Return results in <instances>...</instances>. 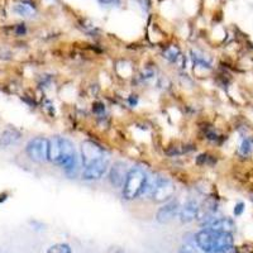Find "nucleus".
Returning a JSON list of instances; mask_svg holds the SVG:
<instances>
[{
  "label": "nucleus",
  "instance_id": "obj_1",
  "mask_svg": "<svg viewBox=\"0 0 253 253\" xmlns=\"http://www.w3.org/2000/svg\"><path fill=\"white\" fill-rule=\"evenodd\" d=\"M195 243L203 252L219 253L233 247L232 233H223L211 229H202L195 236Z\"/></svg>",
  "mask_w": 253,
  "mask_h": 253
},
{
  "label": "nucleus",
  "instance_id": "obj_2",
  "mask_svg": "<svg viewBox=\"0 0 253 253\" xmlns=\"http://www.w3.org/2000/svg\"><path fill=\"white\" fill-rule=\"evenodd\" d=\"M147 177L144 170L139 167H133L128 171L126 182L123 186V198L126 200H134L138 196L143 195L147 185Z\"/></svg>",
  "mask_w": 253,
  "mask_h": 253
},
{
  "label": "nucleus",
  "instance_id": "obj_3",
  "mask_svg": "<svg viewBox=\"0 0 253 253\" xmlns=\"http://www.w3.org/2000/svg\"><path fill=\"white\" fill-rule=\"evenodd\" d=\"M26 152L32 161L42 164L48 160V139L44 137H36L31 139L26 147Z\"/></svg>",
  "mask_w": 253,
  "mask_h": 253
},
{
  "label": "nucleus",
  "instance_id": "obj_4",
  "mask_svg": "<svg viewBox=\"0 0 253 253\" xmlns=\"http://www.w3.org/2000/svg\"><path fill=\"white\" fill-rule=\"evenodd\" d=\"M176 193V186L171 180H165L160 178L153 187L151 196L155 203H167L170 202L172 196Z\"/></svg>",
  "mask_w": 253,
  "mask_h": 253
},
{
  "label": "nucleus",
  "instance_id": "obj_5",
  "mask_svg": "<svg viewBox=\"0 0 253 253\" xmlns=\"http://www.w3.org/2000/svg\"><path fill=\"white\" fill-rule=\"evenodd\" d=\"M104 157H107V156L99 144L91 141H86L81 144V161H83L84 167L89 166Z\"/></svg>",
  "mask_w": 253,
  "mask_h": 253
},
{
  "label": "nucleus",
  "instance_id": "obj_6",
  "mask_svg": "<svg viewBox=\"0 0 253 253\" xmlns=\"http://www.w3.org/2000/svg\"><path fill=\"white\" fill-rule=\"evenodd\" d=\"M108 166H109V158L104 157L99 161L94 162V164L89 165L84 169L83 171V178L86 181H94V180H99L105 175L108 171Z\"/></svg>",
  "mask_w": 253,
  "mask_h": 253
},
{
  "label": "nucleus",
  "instance_id": "obj_7",
  "mask_svg": "<svg viewBox=\"0 0 253 253\" xmlns=\"http://www.w3.org/2000/svg\"><path fill=\"white\" fill-rule=\"evenodd\" d=\"M180 210H181V207H180L177 200H170V202H167L164 207L157 210L156 220L160 224H167L180 214Z\"/></svg>",
  "mask_w": 253,
  "mask_h": 253
},
{
  "label": "nucleus",
  "instance_id": "obj_8",
  "mask_svg": "<svg viewBox=\"0 0 253 253\" xmlns=\"http://www.w3.org/2000/svg\"><path fill=\"white\" fill-rule=\"evenodd\" d=\"M205 229H211L215 232H223V233H233L236 229V224L230 218H211L203 223Z\"/></svg>",
  "mask_w": 253,
  "mask_h": 253
},
{
  "label": "nucleus",
  "instance_id": "obj_9",
  "mask_svg": "<svg viewBox=\"0 0 253 253\" xmlns=\"http://www.w3.org/2000/svg\"><path fill=\"white\" fill-rule=\"evenodd\" d=\"M126 175H128V170H126V165L124 162H115L109 171V181L113 187L115 189H121L124 186L126 182Z\"/></svg>",
  "mask_w": 253,
  "mask_h": 253
},
{
  "label": "nucleus",
  "instance_id": "obj_10",
  "mask_svg": "<svg viewBox=\"0 0 253 253\" xmlns=\"http://www.w3.org/2000/svg\"><path fill=\"white\" fill-rule=\"evenodd\" d=\"M199 208H200V205L195 200H189V202L185 203L184 207H181L180 214H178L180 221L181 223H190V221L198 219Z\"/></svg>",
  "mask_w": 253,
  "mask_h": 253
},
{
  "label": "nucleus",
  "instance_id": "obj_11",
  "mask_svg": "<svg viewBox=\"0 0 253 253\" xmlns=\"http://www.w3.org/2000/svg\"><path fill=\"white\" fill-rule=\"evenodd\" d=\"M61 151H62V137L55 135L48 139V161L58 165L61 158Z\"/></svg>",
  "mask_w": 253,
  "mask_h": 253
},
{
  "label": "nucleus",
  "instance_id": "obj_12",
  "mask_svg": "<svg viewBox=\"0 0 253 253\" xmlns=\"http://www.w3.org/2000/svg\"><path fill=\"white\" fill-rule=\"evenodd\" d=\"M22 138V133L15 128H8L0 134V147H9L15 144Z\"/></svg>",
  "mask_w": 253,
  "mask_h": 253
},
{
  "label": "nucleus",
  "instance_id": "obj_13",
  "mask_svg": "<svg viewBox=\"0 0 253 253\" xmlns=\"http://www.w3.org/2000/svg\"><path fill=\"white\" fill-rule=\"evenodd\" d=\"M252 150H253V138H245L243 141H242L241 146H239L238 152L239 155L246 157V156L251 155Z\"/></svg>",
  "mask_w": 253,
  "mask_h": 253
},
{
  "label": "nucleus",
  "instance_id": "obj_14",
  "mask_svg": "<svg viewBox=\"0 0 253 253\" xmlns=\"http://www.w3.org/2000/svg\"><path fill=\"white\" fill-rule=\"evenodd\" d=\"M15 13H18L19 15H23V17H29L35 13V8L31 5V4L27 3H20L18 5H15L14 8Z\"/></svg>",
  "mask_w": 253,
  "mask_h": 253
},
{
  "label": "nucleus",
  "instance_id": "obj_15",
  "mask_svg": "<svg viewBox=\"0 0 253 253\" xmlns=\"http://www.w3.org/2000/svg\"><path fill=\"white\" fill-rule=\"evenodd\" d=\"M164 57L166 58V60L171 61V62H175L178 57H181V55H180V49L176 46L167 47L164 51Z\"/></svg>",
  "mask_w": 253,
  "mask_h": 253
},
{
  "label": "nucleus",
  "instance_id": "obj_16",
  "mask_svg": "<svg viewBox=\"0 0 253 253\" xmlns=\"http://www.w3.org/2000/svg\"><path fill=\"white\" fill-rule=\"evenodd\" d=\"M47 253H72L71 247L67 243H57L47 250Z\"/></svg>",
  "mask_w": 253,
  "mask_h": 253
},
{
  "label": "nucleus",
  "instance_id": "obj_17",
  "mask_svg": "<svg viewBox=\"0 0 253 253\" xmlns=\"http://www.w3.org/2000/svg\"><path fill=\"white\" fill-rule=\"evenodd\" d=\"M92 112L95 114H101V113L105 112V105L103 103H100V101H96V103L92 104Z\"/></svg>",
  "mask_w": 253,
  "mask_h": 253
},
{
  "label": "nucleus",
  "instance_id": "obj_18",
  "mask_svg": "<svg viewBox=\"0 0 253 253\" xmlns=\"http://www.w3.org/2000/svg\"><path fill=\"white\" fill-rule=\"evenodd\" d=\"M243 211H245V203H237L236 207H234V215L236 216H239L243 214Z\"/></svg>",
  "mask_w": 253,
  "mask_h": 253
},
{
  "label": "nucleus",
  "instance_id": "obj_19",
  "mask_svg": "<svg viewBox=\"0 0 253 253\" xmlns=\"http://www.w3.org/2000/svg\"><path fill=\"white\" fill-rule=\"evenodd\" d=\"M178 253H195V247L190 243H185L181 248H180V252Z\"/></svg>",
  "mask_w": 253,
  "mask_h": 253
},
{
  "label": "nucleus",
  "instance_id": "obj_20",
  "mask_svg": "<svg viewBox=\"0 0 253 253\" xmlns=\"http://www.w3.org/2000/svg\"><path fill=\"white\" fill-rule=\"evenodd\" d=\"M24 32H26L24 24H20V26L17 28V33H20V35H22V33H24Z\"/></svg>",
  "mask_w": 253,
  "mask_h": 253
},
{
  "label": "nucleus",
  "instance_id": "obj_21",
  "mask_svg": "<svg viewBox=\"0 0 253 253\" xmlns=\"http://www.w3.org/2000/svg\"><path fill=\"white\" fill-rule=\"evenodd\" d=\"M6 198H8V194H5V193L0 194V204H1V203H3Z\"/></svg>",
  "mask_w": 253,
  "mask_h": 253
},
{
  "label": "nucleus",
  "instance_id": "obj_22",
  "mask_svg": "<svg viewBox=\"0 0 253 253\" xmlns=\"http://www.w3.org/2000/svg\"><path fill=\"white\" fill-rule=\"evenodd\" d=\"M101 4H113L115 0H99Z\"/></svg>",
  "mask_w": 253,
  "mask_h": 253
},
{
  "label": "nucleus",
  "instance_id": "obj_23",
  "mask_svg": "<svg viewBox=\"0 0 253 253\" xmlns=\"http://www.w3.org/2000/svg\"><path fill=\"white\" fill-rule=\"evenodd\" d=\"M0 253H3V252H1V251H0Z\"/></svg>",
  "mask_w": 253,
  "mask_h": 253
}]
</instances>
